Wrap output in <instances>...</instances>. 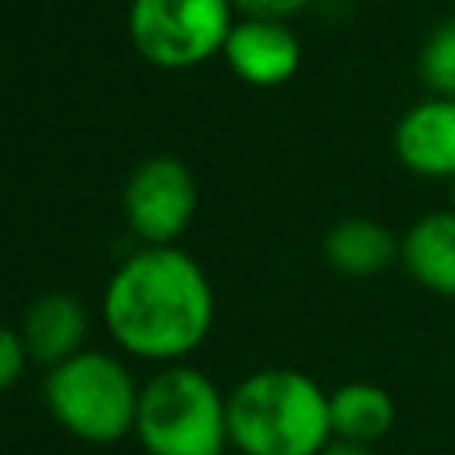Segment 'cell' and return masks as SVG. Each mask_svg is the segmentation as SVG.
I'll use <instances>...</instances> for the list:
<instances>
[{
	"mask_svg": "<svg viewBox=\"0 0 455 455\" xmlns=\"http://www.w3.org/2000/svg\"><path fill=\"white\" fill-rule=\"evenodd\" d=\"M323 256L348 277H373L402 259V242H395V235L370 217H348L327 231Z\"/></svg>",
	"mask_w": 455,
	"mask_h": 455,
	"instance_id": "cell-11",
	"label": "cell"
},
{
	"mask_svg": "<svg viewBox=\"0 0 455 455\" xmlns=\"http://www.w3.org/2000/svg\"><path fill=\"white\" fill-rule=\"evenodd\" d=\"M451 188H455V178H451Z\"/></svg>",
	"mask_w": 455,
	"mask_h": 455,
	"instance_id": "cell-17",
	"label": "cell"
},
{
	"mask_svg": "<svg viewBox=\"0 0 455 455\" xmlns=\"http://www.w3.org/2000/svg\"><path fill=\"white\" fill-rule=\"evenodd\" d=\"M110 338L153 363L188 355L210 331L213 291L203 267L171 245H149L121 263L103 291Z\"/></svg>",
	"mask_w": 455,
	"mask_h": 455,
	"instance_id": "cell-1",
	"label": "cell"
},
{
	"mask_svg": "<svg viewBox=\"0 0 455 455\" xmlns=\"http://www.w3.org/2000/svg\"><path fill=\"white\" fill-rule=\"evenodd\" d=\"M135 434L149 455H220L228 441V398L192 366H167L142 384Z\"/></svg>",
	"mask_w": 455,
	"mask_h": 455,
	"instance_id": "cell-3",
	"label": "cell"
},
{
	"mask_svg": "<svg viewBox=\"0 0 455 455\" xmlns=\"http://www.w3.org/2000/svg\"><path fill=\"white\" fill-rule=\"evenodd\" d=\"M231 7L245 11L256 21H281L306 7V0H231Z\"/></svg>",
	"mask_w": 455,
	"mask_h": 455,
	"instance_id": "cell-15",
	"label": "cell"
},
{
	"mask_svg": "<svg viewBox=\"0 0 455 455\" xmlns=\"http://www.w3.org/2000/svg\"><path fill=\"white\" fill-rule=\"evenodd\" d=\"M224 57L231 71L249 85H281L299 71V39L284 21H256L245 18L231 28L224 43Z\"/></svg>",
	"mask_w": 455,
	"mask_h": 455,
	"instance_id": "cell-8",
	"label": "cell"
},
{
	"mask_svg": "<svg viewBox=\"0 0 455 455\" xmlns=\"http://www.w3.org/2000/svg\"><path fill=\"white\" fill-rule=\"evenodd\" d=\"M231 0H132L128 36L156 68H192L224 50Z\"/></svg>",
	"mask_w": 455,
	"mask_h": 455,
	"instance_id": "cell-5",
	"label": "cell"
},
{
	"mask_svg": "<svg viewBox=\"0 0 455 455\" xmlns=\"http://www.w3.org/2000/svg\"><path fill=\"white\" fill-rule=\"evenodd\" d=\"M398 160L419 178H455V100H427L395 128Z\"/></svg>",
	"mask_w": 455,
	"mask_h": 455,
	"instance_id": "cell-7",
	"label": "cell"
},
{
	"mask_svg": "<svg viewBox=\"0 0 455 455\" xmlns=\"http://www.w3.org/2000/svg\"><path fill=\"white\" fill-rule=\"evenodd\" d=\"M85 331H89L85 306L75 295L50 291L28 306L25 323H21V341L28 348V359L53 370L82 352Z\"/></svg>",
	"mask_w": 455,
	"mask_h": 455,
	"instance_id": "cell-9",
	"label": "cell"
},
{
	"mask_svg": "<svg viewBox=\"0 0 455 455\" xmlns=\"http://www.w3.org/2000/svg\"><path fill=\"white\" fill-rule=\"evenodd\" d=\"M25 363H28V348L21 341V331H11L0 323V391L18 384Z\"/></svg>",
	"mask_w": 455,
	"mask_h": 455,
	"instance_id": "cell-14",
	"label": "cell"
},
{
	"mask_svg": "<svg viewBox=\"0 0 455 455\" xmlns=\"http://www.w3.org/2000/svg\"><path fill=\"white\" fill-rule=\"evenodd\" d=\"M402 267L427 291L455 299V210L427 213L405 231Z\"/></svg>",
	"mask_w": 455,
	"mask_h": 455,
	"instance_id": "cell-10",
	"label": "cell"
},
{
	"mask_svg": "<svg viewBox=\"0 0 455 455\" xmlns=\"http://www.w3.org/2000/svg\"><path fill=\"white\" fill-rule=\"evenodd\" d=\"M320 455H377V448H370V444H352V441H331Z\"/></svg>",
	"mask_w": 455,
	"mask_h": 455,
	"instance_id": "cell-16",
	"label": "cell"
},
{
	"mask_svg": "<svg viewBox=\"0 0 455 455\" xmlns=\"http://www.w3.org/2000/svg\"><path fill=\"white\" fill-rule=\"evenodd\" d=\"M228 441L242 455H320L331 441V395L299 370H259L228 395Z\"/></svg>",
	"mask_w": 455,
	"mask_h": 455,
	"instance_id": "cell-2",
	"label": "cell"
},
{
	"mask_svg": "<svg viewBox=\"0 0 455 455\" xmlns=\"http://www.w3.org/2000/svg\"><path fill=\"white\" fill-rule=\"evenodd\" d=\"M196 181L192 171L174 156H153L128 178L124 188V213L139 238L149 245H171L192 213H196Z\"/></svg>",
	"mask_w": 455,
	"mask_h": 455,
	"instance_id": "cell-6",
	"label": "cell"
},
{
	"mask_svg": "<svg viewBox=\"0 0 455 455\" xmlns=\"http://www.w3.org/2000/svg\"><path fill=\"white\" fill-rule=\"evenodd\" d=\"M395 398L370 380H348L338 391H331V430L334 441L352 444H377L395 427Z\"/></svg>",
	"mask_w": 455,
	"mask_h": 455,
	"instance_id": "cell-12",
	"label": "cell"
},
{
	"mask_svg": "<svg viewBox=\"0 0 455 455\" xmlns=\"http://www.w3.org/2000/svg\"><path fill=\"white\" fill-rule=\"evenodd\" d=\"M419 75L441 100H455V18L437 25L427 39L419 53Z\"/></svg>",
	"mask_w": 455,
	"mask_h": 455,
	"instance_id": "cell-13",
	"label": "cell"
},
{
	"mask_svg": "<svg viewBox=\"0 0 455 455\" xmlns=\"http://www.w3.org/2000/svg\"><path fill=\"white\" fill-rule=\"evenodd\" d=\"M43 395L68 434L89 444H114L135 430L142 387H135L132 373L114 355L82 348L46 373Z\"/></svg>",
	"mask_w": 455,
	"mask_h": 455,
	"instance_id": "cell-4",
	"label": "cell"
}]
</instances>
